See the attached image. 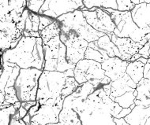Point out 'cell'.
<instances>
[{
	"label": "cell",
	"instance_id": "4fadbf2b",
	"mask_svg": "<svg viewBox=\"0 0 150 125\" xmlns=\"http://www.w3.org/2000/svg\"><path fill=\"white\" fill-rule=\"evenodd\" d=\"M129 61H123L118 57L109 58L101 63L105 76L109 77L111 81H115L123 77L127 72V65Z\"/></svg>",
	"mask_w": 150,
	"mask_h": 125
},
{
	"label": "cell",
	"instance_id": "d590c367",
	"mask_svg": "<svg viewBox=\"0 0 150 125\" xmlns=\"http://www.w3.org/2000/svg\"><path fill=\"white\" fill-rule=\"evenodd\" d=\"M25 32H33V22H32L31 20V11L29 12V17L26 19L25 21Z\"/></svg>",
	"mask_w": 150,
	"mask_h": 125
},
{
	"label": "cell",
	"instance_id": "3957f363",
	"mask_svg": "<svg viewBox=\"0 0 150 125\" xmlns=\"http://www.w3.org/2000/svg\"><path fill=\"white\" fill-rule=\"evenodd\" d=\"M100 9L107 11L111 15V19L115 25L113 33L118 37L130 38L133 41L139 44L142 40H149L150 39V28L141 29L138 28L133 20L131 12H121L119 10L105 8Z\"/></svg>",
	"mask_w": 150,
	"mask_h": 125
},
{
	"label": "cell",
	"instance_id": "f907efd6",
	"mask_svg": "<svg viewBox=\"0 0 150 125\" xmlns=\"http://www.w3.org/2000/svg\"><path fill=\"white\" fill-rule=\"evenodd\" d=\"M145 125H150V117L149 118H148V120H146Z\"/></svg>",
	"mask_w": 150,
	"mask_h": 125
},
{
	"label": "cell",
	"instance_id": "52a82bcc",
	"mask_svg": "<svg viewBox=\"0 0 150 125\" xmlns=\"http://www.w3.org/2000/svg\"><path fill=\"white\" fill-rule=\"evenodd\" d=\"M67 76L65 72L44 70L39 79L36 101L56 99L61 96Z\"/></svg>",
	"mask_w": 150,
	"mask_h": 125
},
{
	"label": "cell",
	"instance_id": "f6af8a7d",
	"mask_svg": "<svg viewBox=\"0 0 150 125\" xmlns=\"http://www.w3.org/2000/svg\"><path fill=\"white\" fill-rule=\"evenodd\" d=\"M29 37L39 38V37H40V34L39 32H29Z\"/></svg>",
	"mask_w": 150,
	"mask_h": 125
},
{
	"label": "cell",
	"instance_id": "7bdbcfd3",
	"mask_svg": "<svg viewBox=\"0 0 150 125\" xmlns=\"http://www.w3.org/2000/svg\"><path fill=\"white\" fill-rule=\"evenodd\" d=\"M31 118L32 117L30 116V114L29 113H27V115L25 116V117H24V118H22L23 119V120L25 122L26 125H31Z\"/></svg>",
	"mask_w": 150,
	"mask_h": 125
},
{
	"label": "cell",
	"instance_id": "816d5d0a",
	"mask_svg": "<svg viewBox=\"0 0 150 125\" xmlns=\"http://www.w3.org/2000/svg\"><path fill=\"white\" fill-rule=\"evenodd\" d=\"M135 106H136V105H135V103H133L132 105H130V106H129V108H130L131 110H133V109H134V108Z\"/></svg>",
	"mask_w": 150,
	"mask_h": 125
},
{
	"label": "cell",
	"instance_id": "7dc6e473",
	"mask_svg": "<svg viewBox=\"0 0 150 125\" xmlns=\"http://www.w3.org/2000/svg\"><path fill=\"white\" fill-rule=\"evenodd\" d=\"M13 106H14V108H15L17 110H19V109H20V107L21 106V101L15 102V103L13 104Z\"/></svg>",
	"mask_w": 150,
	"mask_h": 125
},
{
	"label": "cell",
	"instance_id": "8fae6325",
	"mask_svg": "<svg viewBox=\"0 0 150 125\" xmlns=\"http://www.w3.org/2000/svg\"><path fill=\"white\" fill-rule=\"evenodd\" d=\"M64 99L55 104L40 105L39 110L31 118V125H56L59 122V113L63 106Z\"/></svg>",
	"mask_w": 150,
	"mask_h": 125
},
{
	"label": "cell",
	"instance_id": "30bf717a",
	"mask_svg": "<svg viewBox=\"0 0 150 125\" xmlns=\"http://www.w3.org/2000/svg\"><path fill=\"white\" fill-rule=\"evenodd\" d=\"M84 7L82 0H46L38 14L57 20L61 16Z\"/></svg>",
	"mask_w": 150,
	"mask_h": 125
},
{
	"label": "cell",
	"instance_id": "44dd1931",
	"mask_svg": "<svg viewBox=\"0 0 150 125\" xmlns=\"http://www.w3.org/2000/svg\"><path fill=\"white\" fill-rule=\"evenodd\" d=\"M96 44L100 48L106 52L109 58L118 57L124 61V58L119 52L118 47L115 45L114 43L111 40V39L109 38L108 35H104L100 37L98 40L96 41Z\"/></svg>",
	"mask_w": 150,
	"mask_h": 125
},
{
	"label": "cell",
	"instance_id": "9a60e30c",
	"mask_svg": "<svg viewBox=\"0 0 150 125\" xmlns=\"http://www.w3.org/2000/svg\"><path fill=\"white\" fill-rule=\"evenodd\" d=\"M1 69H3V72L1 73V94L4 95L5 90L8 87H14L16 79L20 73L21 68L15 63H11L5 61ZM5 96V95H4Z\"/></svg>",
	"mask_w": 150,
	"mask_h": 125
},
{
	"label": "cell",
	"instance_id": "d4e9b609",
	"mask_svg": "<svg viewBox=\"0 0 150 125\" xmlns=\"http://www.w3.org/2000/svg\"><path fill=\"white\" fill-rule=\"evenodd\" d=\"M0 31L5 32L9 37H11L13 42L22 38V32L18 29L17 24L9 21H0Z\"/></svg>",
	"mask_w": 150,
	"mask_h": 125
},
{
	"label": "cell",
	"instance_id": "d6986e66",
	"mask_svg": "<svg viewBox=\"0 0 150 125\" xmlns=\"http://www.w3.org/2000/svg\"><path fill=\"white\" fill-rule=\"evenodd\" d=\"M150 117V106L145 107L136 105L124 119L129 125H145L146 120Z\"/></svg>",
	"mask_w": 150,
	"mask_h": 125
},
{
	"label": "cell",
	"instance_id": "7c38bea8",
	"mask_svg": "<svg viewBox=\"0 0 150 125\" xmlns=\"http://www.w3.org/2000/svg\"><path fill=\"white\" fill-rule=\"evenodd\" d=\"M82 13L87 23L99 32L108 35L114 32L115 25L107 11L99 8L94 12L82 11Z\"/></svg>",
	"mask_w": 150,
	"mask_h": 125
},
{
	"label": "cell",
	"instance_id": "f1b7e54d",
	"mask_svg": "<svg viewBox=\"0 0 150 125\" xmlns=\"http://www.w3.org/2000/svg\"><path fill=\"white\" fill-rule=\"evenodd\" d=\"M17 112L13 105H9L8 107L3 108L0 110V124L10 125L11 117Z\"/></svg>",
	"mask_w": 150,
	"mask_h": 125
},
{
	"label": "cell",
	"instance_id": "ac0fdd59",
	"mask_svg": "<svg viewBox=\"0 0 150 125\" xmlns=\"http://www.w3.org/2000/svg\"><path fill=\"white\" fill-rule=\"evenodd\" d=\"M131 15L138 28L141 29L149 28L150 25V4L144 3L136 5L131 11Z\"/></svg>",
	"mask_w": 150,
	"mask_h": 125
},
{
	"label": "cell",
	"instance_id": "1f68e13d",
	"mask_svg": "<svg viewBox=\"0 0 150 125\" xmlns=\"http://www.w3.org/2000/svg\"><path fill=\"white\" fill-rule=\"evenodd\" d=\"M44 3V0H29L27 1V9L33 13L38 14Z\"/></svg>",
	"mask_w": 150,
	"mask_h": 125
},
{
	"label": "cell",
	"instance_id": "8d00e7d4",
	"mask_svg": "<svg viewBox=\"0 0 150 125\" xmlns=\"http://www.w3.org/2000/svg\"><path fill=\"white\" fill-rule=\"evenodd\" d=\"M40 107V103L39 102V101H36V104L35 105H33V106H32L30 109H29V110L28 111V113H29L30 114V116H31L32 117H33L35 114L36 113V112L39 110Z\"/></svg>",
	"mask_w": 150,
	"mask_h": 125
},
{
	"label": "cell",
	"instance_id": "681fc988",
	"mask_svg": "<svg viewBox=\"0 0 150 125\" xmlns=\"http://www.w3.org/2000/svg\"><path fill=\"white\" fill-rule=\"evenodd\" d=\"M131 2H132L133 4H134L135 6L141 4V3H140V0H131Z\"/></svg>",
	"mask_w": 150,
	"mask_h": 125
},
{
	"label": "cell",
	"instance_id": "603a6c76",
	"mask_svg": "<svg viewBox=\"0 0 150 125\" xmlns=\"http://www.w3.org/2000/svg\"><path fill=\"white\" fill-rule=\"evenodd\" d=\"M27 8V1L26 0H18V1H7L1 0L0 1V18L4 17L8 13L14 10H18L21 8Z\"/></svg>",
	"mask_w": 150,
	"mask_h": 125
},
{
	"label": "cell",
	"instance_id": "83f0119b",
	"mask_svg": "<svg viewBox=\"0 0 150 125\" xmlns=\"http://www.w3.org/2000/svg\"><path fill=\"white\" fill-rule=\"evenodd\" d=\"M79 86H80V84H78L74 77H67V81H66V84H65L64 88L62 90V94H61V97L63 99H65L66 97L72 95Z\"/></svg>",
	"mask_w": 150,
	"mask_h": 125
},
{
	"label": "cell",
	"instance_id": "5b68a950",
	"mask_svg": "<svg viewBox=\"0 0 150 125\" xmlns=\"http://www.w3.org/2000/svg\"><path fill=\"white\" fill-rule=\"evenodd\" d=\"M44 53L45 71H58L65 72L74 69L76 65L69 64L67 61V46L60 40V36L52 39L43 45Z\"/></svg>",
	"mask_w": 150,
	"mask_h": 125
},
{
	"label": "cell",
	"instance_id": "cb8c5ba5",
	"mask_svg": "<svg viewBox=\"0 0 150 125\" xmlns=\"http://www.w3.org/2000/svg\"><path fill=\"white\" fill-rule=\"evenodd\" d=\"M60 32H61L60 25L57 20H55L54 23H52V25H50L49 26L44 28L43 31L39 32L40 34V37L43 39L44 45L47 44L52 39L60 36Z\"/></svg>",
	"mask_w": 150,
	"mask_h": 125
},
{
	"label": "cell",
	"instance_id": "ee69618b",
	"mask_svg": "<svg viewBox=\"0 0 150 125\" xmlns=\"http://www.w3.org/2000/svg\"><path fill=\"white\" fill-rule=\"evenodd\" d=\"M141 57H142V55H141V54H139L138 53H136V54H134V55H132V57H131V58H130V61H129V62H134V61H136L137 59L139 58H141Z\"/></svg>",
	"mask_w": 150,
	"mask_h": 125
},
{
	"label": "cell",
	"instance_id": "bcb514c9",
	"mask_svg": "<svg viewBox=\"0 0 150 125\" xmlns=\"http://www.w3.org/2000/svg\"><path fill=\"white\" fill-rule=\"evenodd\" d=\"M148 60H149L148 58H143V57H141V58H139L137 59V61H140V62H142V63L145 65L148 62Z\"/></svg>",
	"mask_w": 150,
	"mask_h": 125
},
{
	"label": "cell",
	"instance_id": "ffe728a7",
	"mask_svg": "<svg viewBox=\"0 0 150 125\" xmlns=\"http://www.w3.org/2000/svg\"><path fill=\"white\" fill-rule=\"evenodd\" d=\"M137 95L134 103L136 105L145 107L150 106V82L146 78L143 77L137 84Z\"/></svg>",
	"mask_w": 150,
	"mask_h": 125
},
{
	"label": "cell",
	"instance_id": "f546056e",
	"mask_svg": "<svg viewBox=\"0 0 150 125\" xmlns=\"http://www.w3.org/2000/svg\"><path fill=\"white\" fill-rule=\"evenodd\" d=\"M85 59L93 60V61H97V62H100V63H102L105 60H107L100 51H96L95 49L91 48L89 46H88V48H87L86 53H85Z\"/></svg>",
	"mask_w": 150,
	"mask_h": 125
},
{
	"label": "cell",
	"instance_id": "ba28073f",
	"mask_svg": "<svg viewBox=\"0 0 150 125\" xmlns=\"http://www.w3.org/2000/svg\"><path fill=\"white\" fill-rule=\"evenodd\" d=\"M43 71L36 68L21 69L14 84L17 96L21 102L36 101L39 79Z\"/></svg>",
	"mask_w": 150,
	"mask_h": 125
},
{
	"label": "cell",
	"instance_id": "8992f818",
	"mask_svg": "<svg viewBox=\"0 0 150 125\" xmlns=\"http://www.w3.org/2000/svg\"><path fill=\"white\" fill-rule=\"evenodd\" d=\"M74 78L78 84L88 82L94 85L95 90L103 85L109 84L111 79L105 76V72L101 66V63L93 60L82 59L76 64L74 68Z\"/></svg>",
	"mask_w": 150,
	"mask_h": 125
},
{
	"label": "cell",
	"instance_id": "c3c4849f",
	"mask_svg": "<svg viewBox=\"0 0 150 125\" xmlns=\"http://www.w3.org/2000/svg\"><path fill=\"white\" fill-rule=\"evenodd\" d=\"M144 78H146V79H148L150 82V69L149 70V72H148L147 73H146V74L144 76Z\"/></svg>",
	"mask_w": 150,
	"mask_h": 125
},
{
	"label": "cell",
	"instance_id": "e575fe53",
	"mask_svg": "<svg viewBox=\"0 0 150 125\" xmlns=\"http://www.w3.org/2000/svg\"><path fill=\"white\" fill-rule=\"evenodd\" d=\"M149 48H150V43L148 42L142 46V48L140 49L138 51V54H141L142 57L145 58H149Z\"/></svg>",
	"mask_w": 150,
	"mask_h": 125
},
{
	"label": "cell",
	"instance_id": "7a4b0ae2",
	"mask_svg": "<svg viewBox=\"0 0 150 125\" xmlns=\"http://www.w3.org/2000/svg\"><path fill=\"white\" fill-rule=\"evenodd\" d=\"M41 37H24L14 49L3 52V61L15 63L21 69L36 68L44 70V53Z\"/></svg>",
	"mask_w": 150,
	"mask_h": 125
},
{
	"label": "cell",
	"instance_id": "ab89813d",
	"mask_svg": "<svg viewBox=\"0 0 150 125\" xmlns=\"http://www.w3.org/2000/svg\"><path fill=\"white\" fill-rule=\"evenodd\" d=\"M114 122L115 123V125H129V124L125 120L124 118H113Z\"/></svg>",
	"mask_w": 150,
	"mask_h": 125
},
{
	"label": "cell",
	"instance_id": "4316f807",
	"mask_svg": "<svg viewBox=\"0 0 150 125\" xmlns=\"http://www.w3.org/2000/svg\"><path fill=\"white\" fill-rule=\"evenodd\" d=\"M135 90L136 89L134 88L129 91L126 92L124 95L118 96L115 98V102L119 103V105L122 108H129L133 103H134V100L136 99V96L134 95Z\"/></svg>",
	"mask_w": 150,
	"mask_h": 125
},
{
	"label": "cell",
	"instance_id": "f35d334b",
	"mask_svg": "<svg viewBox=\"0 0 150 125\" xmlns=\"http://www.w3.org/2000/svg\"><path fill=\"white\" fill-rule=\"evenodd\" d=\"M36 104V101H28V102H21V106L29 111V109Z\"/></svg>",
	"mask_w": 150,
	"mask_h": 125
},
{
	"label": "cell",
	"instance_id": "60d3db41",
	"mask_svg": "<svg viewBox=\"0 0 150 125\" xmlns=\"http://www.w3.org/2000/svg\"><path fill=\"white\" fill-rule=\"evenodd\" d=\"M18 111H19V114H20V118L21 119L24 118V117H25L27 115V113H28V110L25 109L23 106H21L20 109L18 110Z\"/></svg>",
	"mask_w": 150,
	"mask_h": 125
},
{
	"label": "cell",
	"instance_id": "484cf974",
	"mask_svg": "<svg viewBox=\"0 0 150 125\" xmlns=\"http://www.w3.org/2000/svg\"><path fill=\"white\" fill-rule=\"evenodd\" d=\"M83 3L85 7L90 10L93 7L105 8V9H112L114 10H118V5L116 0H83Z\"/></svg>",
	"mask_w": 150,
	"mask_h": 125
},
{
	"label": "cell",
	"instance_id": "b9f144b4",
	"mask_svg": "<svg viewBox=\"0 0 150 125\" xmlns=\"http://www.w3.org/2000/svg\"><path fill=\"white\" fill-rule=\"evenodd\" d=\"M103 87V89L105 91V93L107 94V95H111V83L109 84H106V85H103L102 86Z\"/></svg>",
	"mask_w": 150,
	"mask_h": 125
},
{
	"label": "cell",
	"instance_id": "d6a6232c",
	"mask_svg": "<svg viewBox=\"0 0 150 125\" xmlns=\"http://www.w3.org/2000/svg\"><path fill=\"white\" fill-rule=\"evenodd\" d=\"M56 20L52 19V18L47 17L44 15H40V26H39V32L43 31L45 28H47V26H49L50 25H52V23H54Z\"/></svg>",
	"mask_w": 150,
	"mask_h": 125
},
{
	"label": "cell",
	"instance_id": "7402d4cb",
	"mask_svg": "<svg viewBox=\"0 0 150 125\" xmlns=\"http://www.w3.org/2000/svg\"><path fill=\"white\" fill-rule=\"evenodd\" d=\"M144 66L145 64L137 61L129 62L127 65L126 72L129 75V77L134 80L136 84H137L138 82L144 77Z\"/></svg>",
	"mask_w": 150,
	"mask_h": 125
},
{
	"label": "cell",
	"instance_id": "2e32d148",
	"mask_svg": "<svg viewBox=\"0 0 150 125\" xmlns=\"http://www.w3.org/2000/svg\"><path fill=\"white\" fill-rule=\"evenodd\" d=\"M56 125H82L79 115L72 107V95L65 98L59 113V122Z\"/></svg>",
	"mask_w": 150,
	"mask_h": 125
},
{
	"label": "cell",
	"instance_id": "74e56055",
	"mask_svg": "<svg viewBox=\"0 0 150 125\" xmlns=\"http://www.w3.org/2000/svg\"><path fill=\"white\" fill-rule=\"evenodd\" d=\"M131 109L130 108H122V110L120 111L119 114L117 115V118H124L125 117H127L129 112H131Z\"/></svg>",
	"mask_w": 150,
	"mask_h": 125
},
{
	"label": "cell",
	"instance_id": "6da1fadb",
	"mask_svg": "<svg viewBox=\"0 0 150 125\" xmlns=\"http://www.w3.org/2000/svg\"><path fill=\"white\" fill-rule=\"evenodd\" d=\"M122 110V107L111 99L101 87L88 95L78 113L82 125H115L113 118Z\"/></svg>",
	"mask_w": 150,
	"mask_h": 125
},
{
	"label": "cell",
	"instance_id": "277c9868",
	"mask_svg": "<svg viewBox=\"0 0 150 125\" xmlns=\"http://www.w3.org/2000/svg\"><path fill=\"white\" fill-rule=\"evenodd\" d=\"M57 20L59 22L61 31L74 33L88 43L97 41L105 35L92 28L87 23L82 11L80 10L61 16Z\"/></svg>",
	"mask_w": 150,
	"mask_h": 125
},
{
	"label": "cell",
	"instance_id": "836d02e7",
	"mask_svg": "<svg viewBox=\"0 0 150 125\" xmlns=\"http://www.w3.org/2000/svg\"><path fill=\"white\" fill-rule=\"evenodd\" d=\"M31 20L33 22V32H39L40 15L31 12Z\"/></svg>",
	"mask_w": 150,
	"mask_h": 125
},
{
	"label": "cell",
	"instance_id": "5bb4252c",
	"mask_svg": "<svg viewBox=\"0 0 150 125\" xmlns=\"http://www.w3.org/2000/svg\"><path fill=\"white\" fill-rule=\"evenodd\" d=\"M109 38L118 47L119 52L124 58V61H129L132 55L138 53L140 49L142 48V45L139 43H136L130 38H121L115 36L113 32L108 34Z\"/></svg>",
	"mask_w": 150,
	"mask_h": 125
},
{
	"label": "cell",
	"instance_id": "9c48e42d",
	"mask_svg": "<svg viewBox=\"0 0 150 125\" xmlns=\"http://www.w3.org/2000/svg\"><path fill=\"white\" fill-rule=\"evenodd\" d=\"M60 40L67 46V61L69 64L76 65L85 58V53L88 48L87 41L72 32H60Z\"/></svg>",
	"mask_w": 150,
	"mask_h": 125
},
{
	"label": "cell",
	"instance_id": "e0dca14e",
	"mask_svg": "<svg viewBox=\"0 0 150 125\" xmlns=\"http://www.w3.org/2000/svg\"><path fill=\"white\" fill-rule=\"evenodd\" d=\"M111 92L109 97L111 99L115 101V98L118 96L124 95L127 91H131L134 88H137V84H135L129 75L126 73L120 79L111 82Z\"/></svg>",
	"mask_w": 150,
	"mask_h": 125
},
{
	"label": "cell",
	"instance_id": "4dcf8cb0",
	"mask_svg": "<svg viewBox=\"0 0 150 125\" xmlns=\"http://www.w3.org/2000/svg\"><path fill=\"white\" fill-rule=\"evenodd\" d=\"M118 5V10L121 12H131L135 7L134 4H133L131 0H116Z\"/></svg>",
	"mask_w": 150,
	"mask_h": 125
}]
</instances>
